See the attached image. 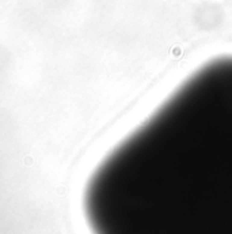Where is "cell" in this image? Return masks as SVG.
Instances as JSON below:
<instances>
[{
  "instance_id": "6da1fadb",
  "label": "cell",
  "mask_w": 232,
  "mask_h": 234,
  "mask_svg": "<svg viewBox=\"0 0 232 234\" xmlns=\"http://www.w3.org/2000/svg\"><path fill=\"white\" fill-rule=\"evenodd\" d=\"M92 234H232V56L194 71L98 166Z\"/></svg>"
}]
</instances>
